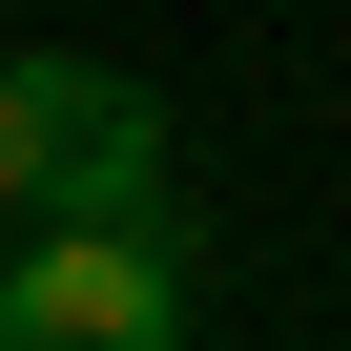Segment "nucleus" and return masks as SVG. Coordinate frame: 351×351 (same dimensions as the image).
<instances>
[{"label": "nucleus", "instance_id": "nucleus-1", "mask_svg": "<svg viewBox=\"0 0 351 351\" xmlns=\"http://www.w3.org/2000/svg\"><path fill=\"white\" fill-rule=\"evenodd\" d=\"M186 186H165V124L145 145H104L83 186L0 248V351H165L186 330Z\"/></svg>", "mask_w": 351, "mask_h": 351}, {"label": "nucleus", "instance_id": "nucleus-2", "mask_svg": "<svg viewBox=\"0 0 351 351\" xmlns=\"http://www.w3.org/2000/svg\"><path fill=\"white\" fill-rule=\"evenodd\" d=\"M104 145H145V83L83 62V42H0V248H21Z\"/></svg>", "mask_w": 351, "mask_h": 351}]
</instances>
